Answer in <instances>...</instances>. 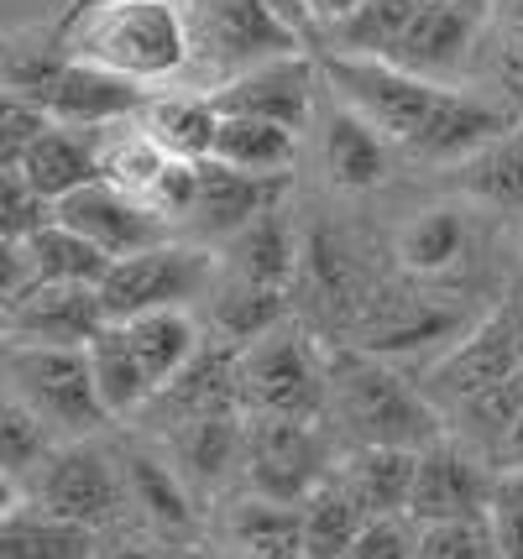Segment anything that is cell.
I'll return each mask as SVG.
<instances>
[{
  "label": "cell",
  "instance_id": "d4e9b609",
  "mask_svg": "<svg viewBox=\"0 0 523 559\" xmlns=\"http://www.w3.org/2000/svg\"><path fill=\"white\" fill-rule=\"evenodd\" d=\"M414 471H419V455H414V450H350L346 461L335 465V476H341L350 497L367 508L372 523L377 518L408 512Z\"/></svg>",
  "mask_w": 523,
  "mask_h": 559
},
{
  "label": "cell",
  "instance_id": "44dd1931",
  "mask_svg": "<svg viewBox=\"0 0 523 559\" xmlns=\"http://www.w3.org/2000/svg\"><path fill=\"white\" fill-rule=\"evenodd\" d=\"M393 152L399 146L388 142L367 116H356L350 105H335L320 126V163L324 178L346 194H367L377 183H388L393 173Z\"/></svg>",
  "mask_w": 523,
  "mask_h": 559
},
{
  "label": "cell",
  "instance_id": "1f68e13d",
  "mask_svg": "<svg viewBox=\"0 0 523 559\" xmlns=\"http://www.w3.org/2000/svg\"><path fill=\"white\" fill-rule=\"evenodd\" d=\"M236 461H247V424H236V408L189 414L178 429V471L194 481H221Z\"/></svg>",
  "mask_w": 523,
  "mask_h": 559
},
{
  "label": "cell",
  "instance_id": "b9f144b4",
  "mask_svg": "<svg viewBox=\"0 0 523 559\" xmlns=\"http://www.w3.org/2000/svg\"><path fill=\"white\" fill-rule=\"evenodd\" d=\"M346 559H419V538H408L399 518H377L346 549Z\"/></svg>",
  "mask_w": 523,
  "mask_h": 559
},
{
  "label": "cell",
  "instance_id": "8992f818",
  "mask_svg": "<svg viewBox=\"0 0 523 559\" xmlns=\"http://www.w3.org/2000/svg\"><path fill=\"white\" fill-rule=\"evenodd\" d=\"M5 377H11V397H22L26 408L43 418L48 429H58V435L84 439L95 435L100 424H110L84 350L5 345Z\"/></svg>",
  "mask_w": 523,
  "mask_h": 559
},
{
  "label": "cell",
  "instance_id": "f546056e",
  "mask_svg": "<svg viewBox=\"0 0 523 559\" xmlns=\"http://www.w3.org/2000/svg\"><path fill=\"white\" fill-rule=\"evenodd\" d=\"M294 152H299V131L273 121H257V116H221V136H215V157L236 173L251 178H283L294 168Z\"/></svg>",
  "mask_w": 523,
  "mask_h": 559
},
{
  "label": "cell",
  "instance_id": "ac0fdd59",
  "mask_svg": "<svg viewBox=\"0 0 523 559\" xmlns=\"http://www.w3.org/2000/svg\"><path fill=\"white\" fill-rule=\"evenodd\" d=\"M508 131H513V110H508V105L445 84L435 116H429V126L419 131V142L408 146V152L424 157V163H455V168H461L466 157H476L482 146H492L498 136H508Z\"/></svg>",
  "mask_w": 523,
  "mask_h": 559
},
{
  "label": "cell",
  "instance_id": "8d00e7d4",
  "mask_svg": "<svg viewBox=\"0 0 523 559\" xmlns=\"http://www.w3.org/2000/svg\"><path fill=\"white\" fill-rule=\"evenodd\" d=\"M126 497L147 512L157 528H189L194 523V508L183 497V476L168 471L163 461H152V455H131L126 461Z\"/></svg>",
  "mask_w": 523,
  "mask_h": 559
},
{
  "label": "cell",
  "instance_id": "2e32d148",
  "mask_svg": "<svg viewBox=\"0 0 523 559\" xmlns=\"http://www.w3.org/2000/svg\"><path fill=\"white\" fill-rule=\"evenodd\" d=\"M492 487H498V476H487L461 444L440 439V444L419 450L408 518L419 528H429V523H461V518H487Z\"/></svg>",
  "mask_w": 523,
  "mask_h": 559
},
{
  "label": "cell",
  "instance_id": "e575fe53",
  "mask_svg": "<svg viewBox=\"0 0 523 559\" xmlns=\"http://www.w3.org/2000/svg\"><path fill=\"white\" fill-rule=\"evenodd\" d=\"M230 544L247 559H304L299 508L251 497V502H241L230 512Z\"/></svg>",
  "mask_w": 523,
  "mask_h": 559
},
{
  "label": "cell",
  "instance_id": "484cf974",
  "mask_svg": "<svg viewBox=\"0 0 523 559\" xmlns=\"http://www.w3.org/2000/svg\"><path fill=\"white\" fill-rule=\"evenodd\" d=\"M90 549H95V528H79L22 497H5L0 559H90Z\"/></svg>",
  "mask_w": 523,
  "mask_h": 559
},
{
  "label": "cell",
  "instance_id": "836d02e7",
  "mask_svg": "<svg viewBox=\"0 0 523 559\" xmlns=\"http://www.w3.org/2000/svg\"><path fill=\"white\" fill-rule=\"evenodd\" d=\"M461 189L476 204L492 210H519L523 204V126H513L508 136H498L492 146H482L476 157L461 163Z\"/></svg>",
  "mask_w": 523,
  "mask_h": 559
},
{
  "label": "cell",
  "instance_id": "d6986e66",
  "mask_svg": "<svg viewBox=\"0 0 523 559\" xmlns=\"http://www.w3.org/2000/svg\"><path fill=\"white\" fill-rule=\"evenodd\" d=\"M277 199H283V178H251V173H236L225 163H200L189 219H194L200 236L230 241V236H241L262 215H273Z\"/></svg>",
  "mask_w": 523,
  "mask_h": 559
},
{
  "label": "cell",
  "instance_id": "ffe728a7",
  "mask_svg": "<svg viewBox=\"0 0 523 559\" xmlns=\"http://www.w3.org/2000/svg\"><path fill=\"white\" fill-rule=\"evenodd\" d=\"M294 283H299L309 314L330 319V324H346V330H356L361 304L372 298V288L361 283L356 257H350V246L341 241V236H330V230H309V236H304Z\"/></svg>",
  "mask_w": 523,
  "mask_h": 559
},
{
  "label": "cell",
  "instance_id": "bcb514c9",
  "mask_svg": "<svg viewBox=\"0 0 523 559\" xmlns=\"http://www.w3.org/2000/svg\"><path fill=\"white\" fill-rule=\"evenodd\" d=\"M116 559H152V555H147V549H121Z\"/></svg>",
  "mask_w": 523,
  "mask_h": 559
},
{
  "label": "cell",
  "instance_id": "ba28073f",
  "mask_svg": "<svg viewBox=\"0 0 523 559\" xmlns=\"http://www.w3.org/2000/svg\"><path fill=\"white\" fill-rule=\"evenodd\" d=\"M241 465H247L251 491L283 508H299L335 471L320 418H247V461Z\"/></svg>",
  "mask_w": 523,
  "mask_h": 559
},
{
  "label": "cell",
  "instance_id": "277c9868",
  "mask_svg": "<svg viewBox=\"0 0 523 559\" xmlns=\"http://www.w3.org/2000/svg\"><path fill=\"white\" fill-rule=\"evenodd\" d=\"M236 403L251 418L330 414V371L299 324H277L236 350Z\"/></svg>",
  "mask_w": 523,
  "mask_h": 559
},
{
  "label": "cell",
  "instance_id": "3957f363",
  "mask_svg": "<svg viewBox=\"0 0 523 559\" xmlns=\"http://www.w3.org/2000/svg\"><path fill=\"white\" fill-rule=\"evenodd\" d=\"M5 95L37 105L48 121L74 126V131H100V126L131 121L147 105V95L136 84L90 69V63H74L52 37L48 48L11 43V52H5Z\"/></svg>",
  "mask_w": 523,
  "mask_h": 559
},
{
  "label": "cell",
  "instance_id": "60d3db41",
  "mask_svg": "<svg viewBox=\"0 0 523 559\" xmlns=\"http://www.w3.org/2000/svg\"><path fill=\"white\" fill-rule=\"evenodd\" d=\"M58 121H48L37 105H26V99L5 95V116H0V168H16L32 146L48 136Z\"/></svg>",
  "mask_w": 523,
  "mask_h": 559
},
{
  "label": "cell",
  "instance_id": "f6af8a7d",
  "mask_svg": "<svg viewBox=\"0 0 523 559\" xmlns=\"http://www.w3.org/2000/svg\"><path fill=\"white\" fill-rule=\"evenodd\" d=\"M90 5H105V0H69V11H63V16H79V11H90Z\"/></svg>",
  "mask_w": 523,
  "mask_h": 559
},
{
  "label": "cell",
  "instance_id": "4fadbf2b",
  "mask_svg": "<svg viewBox=\"0 0 523 559\" xmlns=\"http://www.w3.org/2000/svg\"><path fill=\"white\" fill-rule=\"evenodd\" d=\"M105 314L100 288L79 283H32L16 298H5V345H58V350H84L100 335Z\"/></svg>",
  "mask_w": 523,
  "mask_h": 559
},
{
  "label": "cell",
  "instance_id": "6da1fadb",
  "mask_svg": "<svg viewBox=\"0 0 523 559\" xmlns=\"http://www.w3.org/2000/svg\"><path fill=\"white\" fill-rule=\"evenodd\" d=\"M52 43L74 63L116 73L126 84H163L194 63L183 0H105L79 16H58Z\"/></svg>",
  "mask_w": 523,
  "mask_h": 559
},
{
  "label": "cell",
  "instance_id": "5bb4252c",
  "mask_svg": "<svg viewBox=\"0 0 523 559\" xmlns=\"http://www.w3.org/2000/svg\"><path fill=\"white\" fill-rule=\"evenodd\" d=\"M52 215L63 219L69 230H79L90 246H100L110 262H131L142 251L168 246V219L157 215V210H147L142 199L110 189L105 178L90 183V189H79L74 199H63Z\"/></svg>",
  "mask_w": 523,
  "mask_h": 559
},
{
  "label": "cell",
  "instance_id": "30bf717a",
  "mask_svg": "<svg viewBox=\"0 0 523 559\" xmlns=\"http://www.w3.org/2000/svg\"><path fill=\"white\" fill-rule=\"evenodd\" d=\"M210 277H215V262L200 246L168 241L105 272V314H110V324H126V319L157 314V309H189L200 293H210Z\"/></svg>",
  "mask_w": 523,
  "mask_h": 559
},
{
  "label": "cell",
  "instance_id": "f35d334b",
  "mask_svg": "<svg viewBox=\"0 0 523 559\" xmlns=\"http://www.w3.org/2000/svg\"><path fill=\"white\" fill-rule=\"evenodd\" d=\"M48 219H52V204H48V199L37 194L22 173L0 168V230H5V246L26 241V236H37Z\"/></svg>",
  "mask_w": 523,
  "mask_h": 559
},
{
  "label": "cell",
  "instance_id": "ee69618b",
  "mask_svg": "<svg viewBox=\"0 0 523 559\" xmlns=\"http://www.w3.org/2000/svg\"><path fill=\"white\" fill-rule=\"evenodd\" d=\"M268 5H273L277 16H283V22L294 26V32H299L304 43H309V48H314V22H309V11H304V0H268Z\"/></svg>",
  "mask_w": 523,
  "mask_h": 559
},
{
  "label": "cell",
  "instance_id": "7c38bea8",
  "mask_svg": "<svg viewBox=\"0 0 523 559\" xmlns=\"http://www.w3.org/2000/svg\"><path fill=\"white\" fill-rule=\"evenodd\" d=\"M523 377V309H492L487 319H476L461 341L450 345L435 361V388L445 392L450 403H476L487 392L508 388Z\"/></svg>",
  "mask_w": 523,
  "mask_h": 559
},
{
  "label": "cell",
  "instance_id": "7402d4cb",
  "mask_svg": "<svg viewBox=\"0 0 523 559\" xmlns=\"http://www.w3.org/2000/svg\"><path fill=\"white\" fill-rule=\"evenodd\" d=\"M472 251H476V225L461 204H435V210L414 215L399 230V262L419 283L455 277V272L472 262Z\"/></svg>",
  "mask_w": 523,
  "mask_h": 559
},
{
  "label": "cell",
  "instance_id": "52a82bcc",
  "mask_svg": "<svg viewBox=\"0 0 523 559\" xmlns=\"http://www.w3.org/2000/svg\"><path fill=\"white\" fill-rule=\"evenodd\" d=\"M324 73H330V84L341 90V105H350L356 116H367V121L393 146H403V152L419 142V131L429 126L435 105L445 95V84L419 79V73L399 69V63H382V58L330 52V58H324Z\"/></svg>",
  "mask_w": 523,
  "mask_h": 559
},
{
  "label": "cell",
  "instance_id": "d6a6232c",
  "mask_svg": "<svg viewBox=\"0 0 523 559\" xmlns=\"http://www.w3.org/2000/svg\"><path fill=\"white\" fill-rule=\"evenodd\" d=\"M424 0H367L356 5L341 26L324 32V43H335V52H350V58H393L403 43V32L414 26Z\"/></svg>",
  "mask_w": 523,
  "mask_h": 559
},
{
  "label": "cell",
  "instance_id": "d590c367",
  "mask_svg": "<svg viewBox=\"0 0 523 559\" xmlns=\"http://www.w3.org/2000/svg\"><path fill=\"white\" fill-rule=\"evenodd\" d=\"M52 455V429L26 408L22 397H5L0 414V471H5V491H16L26 476H37Z\"/></svg>",
  "mask_w": 523,
  "mask_h": 559
},
{
  "label": "cell",
  "instance_id": "9c48e42d",
  "mask_svg": "<svg viewBox=\"0 0 523 559\" xmlns=\"http://www.w3.org/2000/svg\"><path fill=\"white\" fill-rule=\"evenodd\" d=\"M472 324L466 309L450 304V293H440L435 283L419 277H399V283H377L372 298L361 304L350 345L372 350V356H393V350H419L435 341H461Z\"/></svg>",
  "mask_w": 523,
  "mask_h": 559
},
{
  "label": "cell",
  "instance_id": "ab89813d",
  "mask_svg": "<svg viewBox=\"0 0 523 559\" xmlns=\"http://www.w3.org/2000/svg\"><path fill=\"white\" fill-rule=\"evenodd\" d=\"M487 523L498 538V559H523V471H502L492 502H487Z\"/></svg>",
  "mask_w": 523,
  "mask_h": 559
},
{
  "label": "cell",
  "instance_id": "7a4b0ae2",
  "mask_svg": "<svg viewBox=\"0 0 523 559\" xmlns=\"http://www.w3.org/2000/svg\"><path fill=\"white\" fill-rule=\"evenodd\" d=\"M330 371V418L356 450H429L445 439V424L435 403L414 392L393 366L361 350V345H335L324 350Z\"/></svg>",
  "mask_w": 523,
  "mask_h": 559
},
{
  "label": "cell",
  "instance_id": "83f0119b",
  "mask_svg": "<svg viewBox=\"0 0 523 559\" xmlns=\"http://www.w3.org/2000/svg\"><path fill=\"white\" fill-rule=\"evenodd\" d=\"M131 350H136V361L147 366L152 388L168 392L194 366L200 356V335H194V319L189 309H157V314H142V319H126L121 324Z\"/></svg>",
  "mask_w": 523,
  "mask_h": 559
},
{
  "label": "cell",
  "instance_id": "7bdbcfd3",
  "mask_svg": "<svg viewBox=\"0 0 523 559\" xmlns=\"http://www.w3.org/2000/svg\"><path fill=\"white\" fill-rule=\"evenodd\" d=\"M356 5H367V0H304V11H309V22H314V37H324L330 26H341Z\"/></svg>",
  "mask_w": 523,
  "mask_h": 559
},
{
  "label": "cell",
  "instance_id": "e0dca14e",
  "mask_svg": "<svg viewBox=\"0 0 523 559\" xmlns=\"http://www.w3.org/2000/svg\"><path fill=\"white\" fill-rule=\"evenodd\" d=\"M116 267L100 246H90L79 230H69L52 215L37 236L5 246V298H16L32 283H79V288H100L105 272Z\"/></svg>",
  "mask_w": 523,
  "mask_h": 559
},
{
  "label": "cell",
  "instance_id": "4dcf8cb0",
  "mask_svg": "<svg viewBox=\"0 0 523 559\" xmlns=\"http://www.w3.org/2000/svg\"><path fill=\"white\" fill-rule=\"evenodd\" d=\"M84 356H90L95 392H100V403H105V414H110V418L136 414L147 397H157V388H152V377H147V366L136 361V350H131V341H126L121 324H105L100 335L84 345Z\"/></svg>",
  "mask_w": 523,
  "mask_h": 559
},
{
  "label": "cell",
  "instance_id": "5b68a950",
  "mask_svg": "<svg viewBox=\"0 0 523 559\" xmlns=\"http://www.w3.org/2000/svg\"><path fill=\"white\" fill-rule=\"evenodd\" d=\"M183 16H189L194 63L215 73V84L309 48L268 0H183Z\"/></svg>",
  "mask_w": 523,
  "mask_h": 559
},
{
  "label": "cell",
  "instance_id": "603a6c76",
  "mask_svg": "<svg viewBox=\"0 0 523 559\" xmlns=\"http://www.w3.org/2000/svg\"><path fill=\"white\" fill-rule=\"evenodd\" d=\"M136 126L168 157L200 168L215 157V136H221V110L210 95H147V105L136 110Z\"/></svg>",
  "mask_w": 523,
  "mask_h": 559
},
{
  "label": "cell",
  "instance_id": "9a60e30c",
  "mask_svg": "<svg viewBox=\"0 0 523 559\" xmlns=\"http://www.w3.org/2000/svg\"><path fill=\"white\" fill-rule=\"evenodd\" d=\"M221 116H257V121L288 126L304 131L314 116V63L294 52V58H273V63H257V69L236 73L210 90Z\"/></svg>",
  "mask_w": 523,
  "mask_h": 559
},
{
  "label": "cell",
  "instance_id": "4316f807",
  "mask_svg": "<svg viewBox=\"0 0 523 559\" xmlns=\"http://www.w3.org/2000/svg\"><path fill=\"white\" fill-rule=\"evenodd\" d=\"M225 262H230L236 283L288 293L294 272H299V246L288 236V219L273 210V215H262L257 225H247L241 236H230L225 241Z\"/></svg>",
  "mask_w": 523,
  "mask_h": 559
},
{
  "label": "cell",
  "instance_id": "8fae6325",
  "mask_svg": "<svg viewBox=\"0 0 523 559\" xmlns=\"http://www.w3.org/2000/svg\"><path fill=\"white\" fill-rule=\"evenodd\" d=\"M26 502L63 518V523H79V528H100L126 502V471H116L105 450L74 439V444L52 450L48 465L32 476V497Z\"/></svg>",
  "mask_w": 523,
  "mask_h": 559
},
{
  "label": "cell",
  "instance_id": "f1b7e54d",
  "mask_svg": "<svg viewBox=\"0 0 523 559\" xmlns=\"http://www.w3.org/2000/svg\"><path fill=\"white\" fill-rule=\"evenodd\" d=\"M367 508L346 491V481L330 471V481L314 487L299 502V534H304V559H346V549L367 534Z\"/></svg>",
  "mask_w": 523,
  "mask_h": 559
},
{
  "label": "cell",
  "instance_id": "74e56055",
  "mask_svg": "<svg viewBox=\"0 0 523 559\" xmlns=\"http://www.w3.org/2000/svg\"><path fill=\"white\" fill-rule=\"evenodd\" d=\"M419 559H498L492 523L487 518L429 523V528H419Z\"/></svg>",
  "mask_w": 523,
  "mask_h": 559
},
{
  "label": "cell",
  "instance_id": "cb8c5ba5",
  "mask_svg": "<svg viewBox=\"0 0 523 559\" xmlns=\"http://www.w3.org/2000/svg\"><path fill=\"white\" fill-rule=\"evenodd\" d=\"M11 173H22L37 194L48 199L52 210L63 199H74L79 189L100 183V163H95V136L90 131H74V126H52L43 142L26 152Z\"/></svg>",
  "mask_w": 523,
  "mask_h": 559
}]
</instances>
